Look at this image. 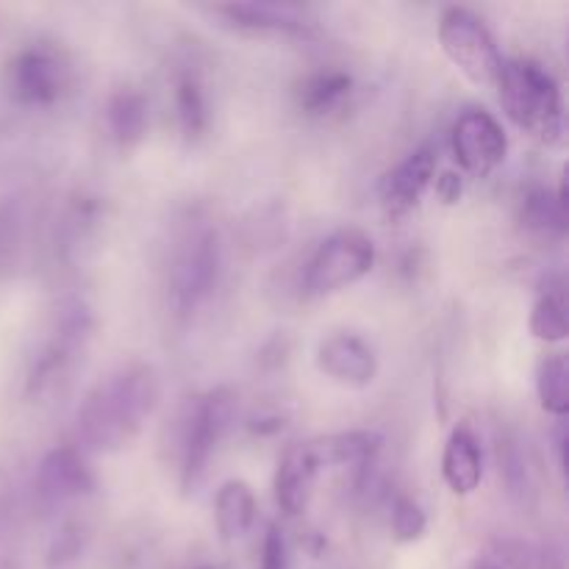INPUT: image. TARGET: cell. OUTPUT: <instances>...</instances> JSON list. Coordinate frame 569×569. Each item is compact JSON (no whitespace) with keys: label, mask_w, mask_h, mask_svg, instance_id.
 <instances>
[{"label":"cell","mask_w":569,"mask_h":569,"mask_svg":"<svg viewBox=\"0 0 569 569\" xmlns=\"http://www.w3.org/2000/svg\"><path fill=\"white\" fill-rule=\"evenodd\" d=\"M161 398L153 367L131 365L111 372L78 409V442L92 453H114L139 437Z\"/></svg>","instance_id":"1"},{"label":"cell","mask_w":569,"mask_h":569,"mask_svg":"<svg viewBox=\"0 0 569 569\" xmlns=\"http://www.w3.org/2000/svg\"><path fill=\"white\" fill-rule=\"evenodd\" d=\"M500 103L517 128L542 142H561L565 133V103L556 78L531 59L503 61L498 78Z\"/></svg>","instance_id":"2"},{"label":"cell","mask_w":569,"mask_h":569,"mask_svg":"<svg viewBox=\"0 0 569 569\" xmlns=\"http://www.w3.org/2000/svg\"><path fill=\"white\" fill-rule=\"evenodd\" d=\"M376 264V244L359 228H342L322 239L303 272V292L309 298L333 295L361 281Z\"/></svg>","instance_id":"3"},{"label":"cell","mask_w":569,"mask_h":569,"mask_svg":"<svg viewBox=\"0 0 569 569\" xmlns=\"http://www.w3.org/2000/svg\"><path fill=\"white\" fill-rule=\"evenodd\" d=\"M439 44L445 56L465 72L470 81L481 87H495L503 70V56H500L498 42L483 26L478 14L461 6H450L439 17Z\"/></svg>","instance_id":"4"},{"label":"cell","mask_w":569,"mask_h":569,"mask_svg":"<svg viewBox=\"0 0 569 569\" xmlns=\"http://www.w3.org/2000/svg\"><path fill=\"white\" fill-rule=\"evenodd\" d=\"M237 417V392L228 387L214 389L189 415L187 428H183V450H181V487L183 492H194L203 481L206 467H209L211 453L217 450L220 439L226 437L228 428Z\"/></svg>","instance_id":"5"},{"label":"cell","mask_w":569,"mask_h":569,"mask_svg":"<svg viewBox=\"0 0 569 569\" xmlns=\"http://www.w3.org/2000/svg\"><path fill=\"white\" fill-rule=\"evenodd\" d=\"M217 270H220V244L214 228L198 226L183 233L170 267L172 309L178 317L192 315L209 298L217 283Z\"/></svg>","instance_id":"6"},{"label":"cell","mask_w":569,"mask_h":569,"mask_svg":"<svg viewBox=\"0 0 569 569\" xmlns=\"http://www.w3.org/2000/svg\"><path fill=\"white\" fill-rule=\"evenodd\" d=\"M450 142H453V156L461 170L476 178H487L489 172L498 170L509 153L503 126L483 109H467L456 120Z\"/></svg>","instance_id":"7"},{"label":"cell","mask_w":569,"mask_h":569,"mask_svg":"<svg viewBox=\"0 0 569 569\" xmlns=\"http://www.w3.org/2000/svg\"><path fill=\"white\" fill-rule=\"evenodd\" d=\"M433 176H437V153L431 148H420L406 156L400 164L383 172L381 183H378V198H381L383 211L389 217L409 214L420 203L426 189L431 187Z\"/></svg>","instance_id":"8"},{"label":"cell","mask_w":569,"mask_h":569,"mask_svg":"<svg viewBox=\"0 0 569 569\" xmlns=\"http://www.w3.org/2000/svg\"><path fill=\"white\" fill-rule=\"evenodd\" d=\"M9 87L20 103L48 106L59 98L64 87V67L50 50L26 48L11 61Z\"/></svg>","instance_id":"9"},{"label":"cell","mask_w":569,"mask_h":569,"mask_svg":"<svg viewBox=\"0 0 569 569\" xmlns=\"http://www.w3.org/2000/svg\"><path fill=\"white\" fill-rule=\"evenodd\" d=\"M317 367L345 387H370L378 376L376 350L356 333H331L317 348Z\"/></svg>","instance_id":"10"},{"label":"cell","mask_w":569,"mask_h":569,"mask_svg":"<svg viewBox=\"0 0 569 569\" xmlns=\"http://www.w3.org/2000/svg\"><path fill=\"white\" fill-rule=\"evenodd\" d=\"M320 472L322 467L309 442L289 448L287 453H283V459L278 461L276 498L278 506H281L289 517H298L309 509Z\"/></svg>","instance_id":"11"},{"label":"cell","mask_w":569,"mask_h":569,"mask_svg":"<svg viewBox=\"0 0 569 569\" xmlns=\"http://www.w3.org/2000/svg\"><path fill=\"white\" fill-rule=\"evenodd\" d=\"M217 17H226L228 26L248 33H270V37H311L315 26L300 17L292 6L272 3H231L214 6Z\"/></svg>","instance_id":"12"},{"label":"cell","mask_w":569,"mask_h":569,"mask_svg":"<svg viewBox=\"0 0 569 569\" xmlns=\"http://www.w3.org/2000/svg\"><path fill=\"white\" fill-rule=\"evenodd\" d=\"M37 487L42 498L61 503V500H72L92 492L94 476L89 472L87 461L81 459L76 448H56L39 465Z\"/></svg>","instance_id":"13"},{"label":"cell","mask_w":569,"mask_h":569,"mask_svg":"<svg viewBox=\"0 0 569 569\" xmlns=\"http://www.w3.org/2000/svg\"><path fill=\"white\" fill-rule=\"evenodd\" d=\"M442 478L456 495H472L481 487L483 459L476 433L467 426L453 428L442 453Z\"/></svg>","instance_id":"14"},{"label":"cell","mask_w":569,"mask_h":569,"mask_svg":"<svg viewBox=\"0 0 569 569\" xmlns=\"http://www.w3.org/2000/svg\"><path fill=\"white\" fill-rule=\"evenodd\" d=\"M217 531L226 542L242 539L256 522V495L244 481L222 483L214 498Z\"/></svg>","instance_id":"15"},{"label":"cell","mask_w":569,"mask_h":569,"mask_svg":"<svg viewBox=\"0 0 569 569\" xmlns=\"http://www.w3.org/2000/svg\"><path fill=\"white\" fill-rule=\"evenodd\" d=\"M320 467H345V465H365L376 456L381 437L372 431H345L331 433V437L311 439Z\"/></svg>","instance_id":"16"},{"label":"cell","mask_w":569,"mask_h":569,"mask_svg":"<svg viewBox=\"0 0 569 569\" xmlns=\"http://www.w3.org/2000/svg\"><path fill=\"white\" fill-rule=\"evenodd\" d=\"M106 117H109L111 137L122 148H131L148 131V100H144V94L133 92V89H122L109 100Z\"/></svg>","instance_id":"17"},{"label":"cell","mask_w":569,"mask_h":569,"mask_svg":"<svg viewBox=\"0 0 569 569\" xmlns=\"http://www.w3.org/2000/svg\"><path fill=\"white\" fill-rule=\"evenodd\" d=\"M539 403L548 415L565 417L569 411V365L565 353H553L542 359L537 372Z\"/></svg>","instance_id":"18"},{"label":"cell","mask_w":569,"mask_h":569,"mask_svg":"<svg viewBox=\"0 0 569 569\" xmlns=\"http://www.w3.org/2000/svg\"><path fill=\"white\" fill-rule=\"evenodd\" d=\"M531 333L542 342H565L569 333L565 289L553 287L539 295L531 311Z\"/></svg>","instance_id":"19"},{"label":"cell","mask_w":569,"mask_h":569,"mask_svg":"<svg viewBox=\"0 0 569 569\" xmlns=\"http://www.w3.org/2000/svg\"><path fill=\"white\" fill-rule=\"evenodd\" d=\"M176 106H178V122H181V131L187 139L200 137L206 131V122H209V106H206L203 87L194 76H181L176 87Z\"/></svg>","instance_id":"20"},{"label":"cell","mask_w":569,"mask_h":569,"mask_svg":"<svg viewBox=\"0 0 569 569\" xmlns=\"http://www.w3.org/2000/svg\"><path fill=\"white\" fill-rule=\"evenodd\" d=\"M350 76L342 70H328V72H317L311 76L309 81L300 87V106L306 111H328L331 106H337L345 94L350 92Z\"/></svg>","instance_id":"21"},{"label":"cell","mask_w":569,"mask_h":569,"mask_svg":"<svg viewBox=\"0 0 569 569\" xmlns=\"http://www.w3.org/2000/svg\"><path fill=\"white\" fill-rule=\"evenodd\" d=\"M526 222L528 228L539 233H553V231H565L567 222V209H565V189L559 192V198H550V192L539 189L528 198L526 203Z\"/></svg>","instance_id":"22"},{"label":"cell","mask_w":569,"mask_h":569,"mask_svg":"<svg viewBox=\"0 0 569 569\" xmlns=\"http://www.w3.org/2000/svg\"><path fill=\"white\" fill-rule=\"evenodd\" d=\"M426 511L411 498H398L392 506V533L398 542H415L426 533Z\"/></svg>","instance_id":"23"},{"label":"cell","mask_w":569,"mask_h":569,"mask_svg":"<svg viewBox=\"0 0 569 569\" xmlns=\"http://www.w3.org/2000/svg\"><path fill=\"white\" fill-rule=\"evenodd\" d=\"M261 569H289L287 539L278 526L267 528L264 548H261Z\"/></svg>","instance_id":"24"},{"label":"cell","mask_w":569,"mask_h":569,"mask_svg":"<svg viewBox=\"0 0 569 569\" xmlns=\"http://www.w3.org/2000/svg\"><path fill=\"white\" fill-rule=\"evenodd\" d=\"M437 189L439 194H442L445 203H453V200H459L461 194V181L453 176V172H445V176L437 181Z\"/></svg>","instance_id":"25"}]
</instances>
